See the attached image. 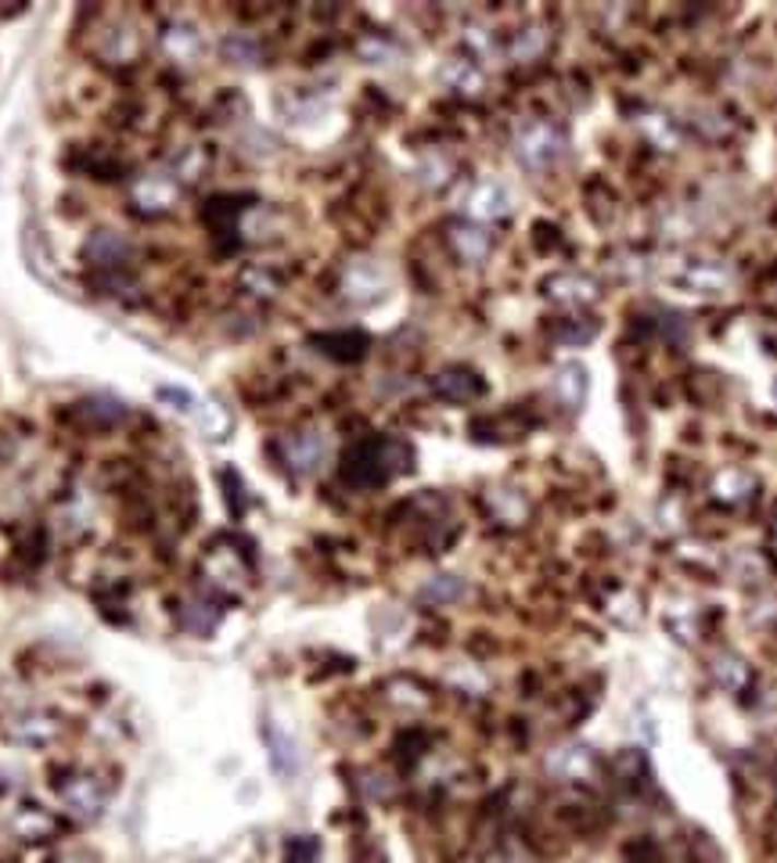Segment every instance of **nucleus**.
I'll use <instances>...</instances> for the list:
<instances>
[{
    "label": "nucleus",
    "mask_w": 777,
    "mask_h": 863,
    "mask_svg": "<svg viewBox=\"0 0 777 863\" xmlns=\"http://www.w3.org/2000/svg\"><path fill=\"white\" fill-rule=\"evenodd\" d=\"M562 133L551 127V122H526L522 130H518V138H515V152L518 158L529 166V169H544L551 166L554 158L562 155Z\"/></svg>",
    "instance_id": "obj_1"
},
{
    "label": "nucleus",
    "mask_w": 777,
    "mask_h": 863,
    "mask_svg": "<svg viewBox=\"0 0 777 863\" xmlns=\"http://www.w3.org/2000/svg\"><path fill=\"white\" fill-rule=\"evenodd\" d=\"M177 194H180V180L173 169H152L133 184V202H138V209H144V213H166V209L177 202Z\"/></svg>",
    "instance_id": "obj_2"
},
{
    "label": "nucleus",
    "mask_w": 777,
    "mask_h": 863,
    "mask_svg": "<svg viewBox=\"0 0 777 863\" xmlns=\"http://www.w3.org/2000/svg\"><path fill=\"white\" fill-rule=\"evenodd\" d=\"M281 453H285L292 472H317L320 461L328 458V439L320 432H299V436H289L281 442Z\"/></svg>",
    "instance_id": "obj_3"
},
{
    "label": "nucleus",
    "mask_w": 777,
    "mask_h": 863,
    "mask_svg": "<svg viewBox=\"0 0 777 863\" xmlns=\"http://www.w3.org/2000/svg\"><path fill=\"white\" fill-rule=\"evenodd\" d=\"M61 803H66L80 820H94L105 806V792L94 777H72V781L61 788Z\"/></svg>",
    "instance_id": "obj_4"
},
{
    "label": "nucleus",
    "mask_w": 777,
    "mask_h": 863,
    "mask_svg": "<svg viewBox=\"0 0 777 863\" xmlns=\"http://www.w3.org/2000/svg\"><path fill=\"white\" fill-rule=\"evenodd\" d=\"M158 40H163V51L177 61V66H191V61H199L202 55V36L191 22H169V26H163Z\"/></svg>",
    "instance_id": "obj_5"
},
{
    "label": "nucleus",
    "mask_w": 777,
    "mask_h": 863,
    "mask_svg": "<svg viewBox=\"0 0 777 863\" xmlns=\"http://www.w3.org/2000/svg\"><path fill=\"white\" fill-rule=\"evenodd\" d=\"M508 205H511L508 191H504L501 184H493V180L475 184L472 194H468V202H464L468 216H475V220H497V216L508 213Z\"/></svg>",
    "instance_id": "obj_6"
},
{
    "label": "nucleus",
    "mask_w": 777,
    "mask_h": 863,
    "mask_svg": "<svg viewBox=\"0 0 777 863\" xmlns=\"http://www.w3.org/2000/svg\"><path fill=\"white\" fill-rule=\"evenodd\" d=\"M205 576L213 579L216 587H227V590H242L245 583V565L234 551H213L205 558Z\"/></svg>",
    "instance_id": "obj_7"
},
{
    "label": "nucleus",
    "mask_w": 777,
    "mask_h": 863,
    "mask_svg": "<svg viewBox=\"0 0 777 863\" xmlns=\"http://www.w3.org/2000/svg\"><path fill=\"white\" fill-rule=\"evenodd\" d=\"M548 295H551L554 303L579 306V303L598 299V285L590 277H579V274H558V277L548 281Z\"/></svg>",
    "instance_id": "obj_8"
},
{
    "label": "nucleus",
    "mask_w": 777,
    "mask_h": 863,
    "mask_svg": "<svg viewBox=\"0 0 777 863\" xmlns=\"http://www.w3.org/2000/svg\"><path fill=\"white\" fill-rule=\"evenodd\" d=\"M381 288H386V274L378 270V263H353L345 270V295L350 299H375Z\"/></svg>",
    "instance_id": "obj_9"
},
{
    "label": "nucleus",
    "mask_w": 777,
    "mask_h": 863,
    "mask_svg": "<svg viewBox=\"0 0 777 863\" xmlns=\"http://www.w3.org/2000/svg\"><path fill=\"white\" fill-rule=\"evenodd\" d=\"M267 745H270V759H274V770L278 773L292 777L295 770H299V762H303L299 745H295L278 723H267Z\"/></svg>",
    "instance_id": "obj_10"
},
{
    "label": "nucleus",
    "mask_w": 777,
    "mask_h": 863,
    "mask_svg": "<svg viewBox=\"0 0 777 863\" xmlns=\"http://www.w3.org/2000/svg\"><path fill=\"white\" fill-rule=\"evenodd\" d=\"M127 252H130V245L119 230H94L91 241H86V259H91V263H102V267L119 263Z\"/></svg>",
    "instance_id": "obj_11"
},
{
    "label": "nucleus",
    "mask_w": 777,
    "mask_h": 863,
    "mask_svg": "<svg viewBox=\"0 0 777 863\" xmlns=\"http://www.w3.org/2000/svg\"><path fill=\"white\" fill-rule=\"evenodd\" d=\"M443 83L454 86L458 94H479V91H483V72H479L472 61L454 58V61L443 66Z\"/></svg>",
    "instance_id": "obj_12"
},
{
    "label": "nucleus",
    "mask_w": 777,
    "mask_h": 863,
    "mask_svg": "<svg viewBox=\"0 0 777 863\" xmlns=\"http://www.w3.org/2000/svg\"><path fill=\"white\" fill-rule=\"evenodd\" d=\"M11 734H15V742L22 745H47L58 737V723L51 717H22L11 726Z\"/></svg>",
    "instance_id": "obj_13"
},
{
    "label": "nucleus",
    "mask_w": 777,
    "mask_h": 863,
    "mask_svg": "<svg viewBox=\"0 0 777 863\" xmlns=\"http://www.w3.org/2000/svg\"><path fill=\"white\" fill-rule=\"evenodd\" d=\"M432 389H436L443 400H458L461 403V400L479 397V389H483V386H479V381L468 371H443L436 381H432Z\"/></svg>",
    "instance_id": "obj_14"
},
{
    "label": "nucleus",
    "mask_w": 777,
    "mask_h": 863,
    "mask_svg": "<svg viewBox=\"0 0 777 863\" xmlns=\"http://www.w3.org/2000/svg\"><path fill=\"white\" fill-rule=\"evenodd\" d=\"M191 417H195V425H199V432L205 439H224L231 432V414L220 403H199Z\"/></svg>",
    "instance_id": "obj_15"
},
{
    "label": "nucleus",
    "mask_w": 777,
    "mask_h": 863,
    "mask_svg": "<svg viewBox=\"0 0 777 863\" xmlns=\"http://www.w3.org/2000/svg\"><path fill=\"white\" fill-rule=\"evenodd\" d=\"M554 392L562 397L565 406H579L584 403V392H587V375L579 364H565L558 378H554Z\"/></svg>",
    "instance_id": "obj_16"
},
{
    "label": "nucleus",
    "mask_w": 777,
    "mask_h": 863,
    "mask_svg": "<svg viewBox=\"0 0 777 863\" xmlns=\"http://www.w3.org/2000/svg\"><path fill=\"white\" fill-rule=\"evenodd\" d=\"M548 767L562 777H584V773H590V752L587 748H558L548 759Z\"/></svg>",
    "instance_id": "obj_17"
},
{
    "label": "nucleus",
    "mask_w": 777,
    "mask_h": 863,
    "mask_svg": "<svg viewBox=\"0 0 777 863\" xmlns=\"http://www.w3.org/2000/svg\"><path fill=\"white\" fill-rule=\"evenodd\" d=\"M454 249H458L468 263H479V259L490 252V238H486V230H479V227H458L454 230Z\"/></svg>",
    "instance_id": "obj_18"
},
{
    "label": "nucleus",
    "mask_w": 777,
    "mask_h": 863,
    "mask_svg": "<svg viewBox=\"0 0 777 863\" xmlns=\"http://www.w3.org/2000/svg\"><path fill=\"white\" fill-rule=\"evenodd\" d=\"M422 594H425V601H458L464 594V583L454 576H439V579H432Z\"/></svg>",
    "instance_id": "obj_19"
},
{
    "label": "nucleus",
    "mask_w": 777,
    "mask_h": 863,
    "mask_svg": "<svg viewBox=\"0 0 777 863\" xmlns=\"http://www.w3.org/2000/svg\"><path fill=\"white\" fill-rule=\"evenodd\" d=\"M224 55H227L231 61H238V66H256L259 47L249 40V36H231V40L224 44Z\"/></svg>",
    "instance_id": "obj_20"
}]
</instances>
